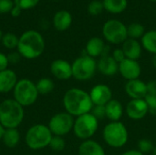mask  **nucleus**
Masks as SVG:
<instances>
[{"label": "nucleus", "mask_w": 156, "mask_h": 155, "mask_svg": "<svg viewBox=\"0 0 156 155\" xmlns=\"http://www.w3.org/2000/svg\"><path fill=\"white\" fill-rule=\"evenodd\" d=\"M62 103L65 111L73 117L89 113L93 108L90 93L79 88L68 90L63 95Z\"/></svg>", "instance_id": "nucleus-1"}, {"label": "nucleus", "mask_w": 156, "mask_h": 155, "mask_svg": "<svg viewBox=\"0 0 156 155\" xmlns=\"http://www.w3.org/2000/svg\"><path fill=\"white\" fill-rule=\"evenodd\" d=\"M16 49L24 58H37L45 50L44 37L36 30H27L20 36Z\"/></svg>", "instance_id": "nucleus-2"}, {"label": "nucleus", "mask_w": 156, "mask_h": 155, "mask_svg": "<svg viewBox=\"0 0 156 155\" xmlns=\"http://www.w3.org/2000/svg\"><path fill=\"white\" fill-rule=\"evenodd\" d=\"M24 117V107L14 99H5L0 103V124L5 129L18 128Z\"/></svg>", "instance_id": "nucleus-3"}, {"label": "nucleus", "mask_w": 156, "mask_h": 155, "mask_svg": "<svg viewBox=\"0 0 156 155\" xmlns=\"http://www.w3.org/2000/svg\"><path fill=\"white\" fill-rule=\"evenodd\" d=\"M53 137L48 125L34 124L26 132L25 143L27 146L34 151L42 150L48 147L50 141Z\"/></svg>", "instance_id": "nucleus-4"}, {"label": "nucleus", "mask_w": 156, "mask_h": 155, "mask_svg": "<svg viewBox=\"0 0 156 155\" xmlns=\"http://www.w3.org/2000/svg\"><path fill=\"white\" fill-rule=\"evenodd\" d=\"M102 138L107 145L114 149H119L127 143L129 132L126 126L121 121L111 122L104 127Z\"/></svg>", "instance_id": "nucleus-5"}, {"label": "nucleus", "mask_w": 156, "mask_h": 155, "mask_svg": "<svg viewBox=\"0 0 156 155\" xmlns=\"http://www.w3.org/2000/svg\"><path fill=\"white\" fill-rule=\"evenodd\" d=\"M13 99L24 108L35 104L39 96L36 83L29 79H18L13 90Z\"/></svg>", "instance_id": "nucleus-6"}, {"label": "nucleus", "mask_w": 156, "mask_h": 155, "mask_svg": "<svg viewBox=\"0 0 156 155\" xmlns=\"http://www.w3.org/2000/svg\"><path fill=\"white\" fill-rule=\"evenodd\" d=\"M99 121L91 114V112L76 117L73 125L74 135L82 140H90L98 131Z\"/></svg>", "instance_id": "nucleus-7"}, {"label": "nucleus", "mask_w": 156, "mask_h": 155, "mask_svg": "<svg viewBox=\"0 0 156 155\" xmlns=\"http://www.w3.org/2000/svg\"><path fill=\"white\" fill-rule=\"evenodd\" d=\"M72 77L79 81H86L93 78L97 68V61L95 58L83 55L77 58L71 64Z\"/></svg>", "instance_id": "nucleus-8"}, {"label": "nucleus", "mask_w": 156, "mask_h": 155, "mask_svg": "<svg viewBox=\"0 0 156 155\" xmlns=\"http://www.w3.org/2000/svg\"><path fill=\"white\" fill-rule=\"evenodd\" d=\"M102 36L104 39L113 45L122 44L127 38V26L120 20L109 19L102 26Z\"/></svg>", "instance_id": "nucleus-9"}, {"label": "nucleus", "mask_w": 156, "mask_h": 155, "mask_svg": "<svg viewBox=\"0 0 156 155\" xmlns=\"http://www.w3.org/2000/svg\"><path fill=\"white\" fill-rule=\"evenodd\" d=\"M74 117L66 111L58 112L53 115L48 122V128L53 135L65 136L73 130Z\"/></svg>", "instance_id": "nucleus-10"}, {"label": "nucleus", "mask_w": 156, "mask_h": 155, "mask_svg": "<svg viewBox=\"0 0 156 155\" xmlns=\"http://www.w3.org/2000/svg\"><path fill=\"white\" fill-rule=\"evenodd\" d=\"M125 111L131 120L140 121L148 114L149 108L144 99L131 100L126 105Z\"/></svg>", "instance_id": "nucleus-11"}, {"label": "nucleus", "mask_w": 156, "mask_h": 155, "mask_svg": "<svg viewBox=\"0 0 156 155\" xmlns=\"http://www.w3.org/2000/svg\"><path fill=\"white\" fill-rule=\"evenodd\" d=\"M90 96L93 106H104L112 100V91L108 85L97 84L90 90Z\"/></svg>", "instance_id": "nucleus-12"}, {"label": "nucleus", "mask_w": 156, "mask_h": 155, "mask_svg": "<svg viewBox=\"0 0 156 155\" xmlns=\"http://www.w3.org/2000/svg\"><path fill=\"white\" fill-rule=\"evenodd\" d=\"M119 72L127 81L139 79L142 69L137 60L125 58L119 64Z\"/></svg>", "instance_id": "nucleus-13"}, {"label": "nucleus", "mask_w": 156, "mask_h": 155, "mask_svg": "<svg viewBox=\"0 0 156 155\" xmlns=\"http://www.w3.org/2000/svg\"><path fill=\"white\" fill-rule=\"evenodd\" d=\"M51 74L59 80H68L72 78L71 64L65 59H55L50 65Z\"/></svg>", "instance_id": "nucleus-14"}, {"label": "nucleus", "mask_w": 156, "mask_h": 155, "mask_svg": "<svg viewBox=\"0 0 156 155\" xmlns=\"http://www.w3.org/2000/svg\"><path fill=\"white\" fill-rule=\"evenodd\" d=\"M108 50H109V47L105 45L104 40L98 37H93L90 38L85 48L86 55L93 58H101L104 55H109Z\"/></svg>", "instance_id": "nucleus-15"}, {"label": "nucleus", "mask_w": 156, "mask_h": 155, "mask_svg": "<svg viewBox=\"0 0 156 155\" xmlns=\"http://www.w3.org/2000/svg\"><path fill=\"white\" fill-rule=\"evenodd\" d=\"M124 90L132 100L144 99L147 94V83L137 79L126 82Z\"/></svg>", "instance_id": "nucleus-16"}, {"label": "nucleus", "mask_w": 156, "mask_h": 155, "mask_svg": "<svg viewBox=\"0 0 156 155\" xmlns=\"http://www.w3.org/2000/svg\"><path fill=\"white\" fill-rule=\"evenodd\" d=\"M98 70L106 77H112L119 72V63H117L112 55H104L97 62Z\"/></svg>", "instance_id": "nucleus-17"}, {"label": "nucleus", "mask_w": 156, "mask_h": 155, "mask_svg": "<svg viewBox=\"0 0 156 155\" xmlns=\"http://www.w3.org/2000/svg\"><path fill=\"white\" fill-rule=\"evenodd\" d=\"M18 81L16 72L11 69L0 71V93H7L14 90Z\"/></svg>", "instance_id": "nucleus-18"}, {"label": "nucleus", "mask_w": 156, "mask_h": 155, "mask_svg": "<svg viewBox=\"0 0 156 155\" xmlns=\"http://www.w3.org/2000/svg\"><path fill=\"white\" fill-rule=\"evenodd\" d=\"M142 48L143 47L138 40L128 37L122 43V49L123 50L126 58L138 60L142 56Z\"/></svg>", "instance_id": "nucleus-19"}, {"label": "nucleus", "mask_w": 156, "mask_h": 155, "mask_svg": "<svg viewBox=\"0 0 156 155\" xmlns=\"http://www.w3.org/2000/svg\"><path fill=\"white\" fill-rule=\"evenodd\" d=\"M79 155H105L103 147L94 140L83 141L79 146Z\"/></svg>", "instance_id": "nucleus-20"}, {"label": "nucleus", "mask_w": 156, "mask_h": 155, "mask_svg": "<svg viewBox=\"0 0 156 155\" xmlns=\"http://www.w3.org/2000/svg\"><path fill=\"white\" fill-rule=\"evenodd\" d=\"M72 24V16L67 10L58 11L53 17V26L58 31H65Z\"/></svg>", "instance_id": "nucleus-21"}, {"label": "nucleus", "mask_w": 156, "mask_h": 155, "mask_svg": "<svg viewBox=\"0 0 156 155\" xmlns=\"http://www.w3.org/2000/svg\"><path fill=\"white\" fill-rule=\"evenodd\" d=\"M106 118L111 122H120L123 115V107L118 100H112L105 105Z\"/></svg>", "instance_id": "nucleus-22"}, {"label": "nucleus", "mask_w": 156, "mask_h": 155, "mask_svg": "<svg viewBox=\"0 0 156 155\" xmlns=\"http://www.w3.org/2000/svg\"><path fill=\"white\" fill-rule=\"evenodd\" d=\"M2 142L7 148H15L20 142V133L17 128L5 129L2 138Z\"/></svg>", "instance_id": "nucleus-23"}, {"label": "nucleus", "mask_w": 156, "mask_h": 155, "mask_svg": "<svg viewBox=\"0 0 156 155\" xmlns=\"http://www.w3.org/2000/svg\"><path fill=\"white\" fill-rule=\"evenodd\" d=\"M149 112L152 115H156V80H151L147 83V94L144 98Z\"/></svg>", "instance_id": "nucleus-24"}, {"label": "nucleus", "mask_w": 156, "mask_h": 155, "mask_svg": "<svg viewBox=\"0 0 156 155\" xmlns=\"http://www.w3.org/2000/svg\"><path fill=\"white\" fill-rule=\"evenodd\" d=\"M104 9L111 14H121L128 5V0H102Z\"/></svg>", "instance_id": "nucleus-25"}, {"label": "nucleus", "mask_w": 156, "mask_h": 155, "mask_svg": "<svg viewBox=\"0 0 156 155\" xmlns=\"http://www.w3.org/2000/svg\"><path fill=\"white\" fill-rule=\"evenodd\" d=\"M142 47L149 53L156 55V30H149L142 37Z\"/></svg>", "instance_id": "nucleus-26"}, {"label": "nucleus", "mask_w": 156, "mask_h": 155, "mask_svg": "<svg viewBox=\"0 0 156 155\" xmlns=\"http://www.w3.org/2000/svg\"><path fill=\"white\" fill-rule=\"evenodd\" d=\"M36 86H37V90L38 91V94L39 95H44V96L51 93L55 89V83L49 78H41V79H39L37 81Z\"/></svg>", "instance_id": "nucleus-27"}, {"label": "nucleus", "mask_w": 156, "mask_h": 155, "mask_svg": "<svg viewBox=\"0 0 156 155\" xmlns=\"http://www.w3.org/2000/svg\"><path fill=\"white\" fill-rule=\"evenodd\" d=\"M144 33V27L140 23H132L127 26V34L129 38L137 40L138 38H142Z\"/></svg>", "instance_id": "nucleus-28"}, {"label": "nucleus", "mask_w": 156, "mask_h": 155, "mask_svg": "<svg viewBox=\"0 0 156 155\" xmlns=\"http://www.w3.org/2000/svg\"><path fill=\"white\" fill-rule=\"evenodd\" d=\"M18 39L19 37H17L15 34L8 32L6 34H4L3 37H2V44L5 48L8 49H14L17 48L18 45Z\"/></svg>", "instance_id": "nucleus-29"}, {"label": "nucleus", "mask_w": 156, "mask_h": 155, "mask_svg": "<svg viewBox=\"0 0 156 155\" xmlns=\"http://www.w3.org/2000/svg\"><path fill=\"white\" fill-rule=\"evenodd\" d=\"M88 13L91 16H99L102 13L104 10V6L102 4V1L100 0H92L89 3L87 7Z\"/></svg>", "instance_id": "nucleus-30"}, {"label": "nucleus", "mask_w": 156, "mask_h": 155, "mask_svg": "<svg viewBox=\"0 0 156 155\" xmlns=\"http://www.w3.org/2000/svg\"><path fill=\"white\" fill-rule=\"evenodd\" d=\"M48 147H50V149H52L55 152H61L66 147V142L62 136L53 135Z\"/></svg>", "instance_id": "nucleus-31"}, {"label": "nucleus", "mask_w": 156, "mask_h": 155, "mask_svg": "<svg viewBox=\"0 0 156 155\" xmlns=\"http://www.w3.org/2000/svg\"><path fill=\"white\" fill-rule=\"evenodd\" d=\"M137 146H138V151H140L143 153H152L154 148L153 142L148 139H141L138 142Z\"/></svg>", "instance_id": "nucleus-32"}, {"label": "nucleus", "mask_w": 156, "mask_h": 155, "mask_svg": "<svg viewBox=\"0 0 156 155\" xmlns=\"http://www.w3.org/2000/svg\"><path fill=\"white\" fill-rule=\"evenodd\" d=\"M38 2L39 0H14L15 5L18 6L22 10L33 8L38 4Z\"/></svg>", "instance_id": "nucleus-33"}, {"label": "nucleus", "mask_w": 156, "mask_h": 155, "mask_svg": "<svg viewBox=\"0 0 156 155\" xmlns=\"http://www.w3.org/2000/svg\"><path fill=\"white\" fill-rule=\"evenodd\" d=\"M91 114L98 120H103L104 118H106V110H105V105H99V106H93L92 110H91Z\"/></svg>", "instance_id": "nucleus-34"}, {"label": "nucleus", "mask_w": 156, "mask_h": 155, "mask_svg": "<svg viewBox=\"0 0 156 155\" xmlns=\"http://www.w3.org/2000/svg\"><path fill=\"white\" fill-rule=\"evenodd\" d=\"M15 4L12 0H0V14L10 13Z\"/></svg>", "instance_id": "nucleus-35"}, {"label": "nucleus", "mask_w": 156, "mask_h": 155, "mask_svg": "<svg viewBox=\"0 0 156 155\" xmlns=\"http://www.w3.org/2000/svg\"><path fill=\"white\" fill-rule=\"evenodd\" d=\"M112 57L114 58V60L117 62V63H121V62H122L125 58H126V57H125V55H124V52H123V50L122 49V48H115L113 51H112Z\"/></svg>", "instance_id": "nucleus-36"}, {"label": "nucleus", "mask_w": 156, "mask_h": 155, "mask_svg": "<svg viewBox=\"0 0 156 155\" xmlns=\"http://www.w3.org/2000/svg\"><path fill=\"white\" fill-rule=\"evenodd\" d=\"M7 59H8V63L9 64H17L20 60H21V55L17 52V51H13L10 52L9 54L6 55Z\"/></svg>", "instance_id": "nucleus-37"}, {"label": "nucleus", "mask_w": 156, "mask_h": 155, "mask_svg": "<svg viewBox=\"0 0 156 155\" xmlns=\"http://www.w3.org/2000/svg\"><path fill=\"white\" fill-rule=\"evenodd\" d=\"M8 65H9V63H8L6 55L0 52V71L8 69Z\"/></svg>", "instance_id": "nucleus-38"}, {"label": "nucleus", "mask_w": 156, "mask_h": 155, "mask_svg": "<svg viewBox=\"0 0 156 155\" xmlns=\"http://www.w3.org/2000/svg\"><path fill=\"white\" fill-rule=\"evenodd\" d=\"M21 11H22V9H21V8H19V7H18V6H16V5H14V7H13V8H12V10L10 11V14H11V16H12L16 17V16H20Z\"/></svg>", "instance_id": "nucleus-39"}, {"label": "nucleus", "mask_w": 156, "mask_h": 155, "mask_svg": "<svg viewBox=\"0 0 156 155\" xmlns=\"http://www.w3.org/2000/svg\"><path fill=\"white\" fill-rule=\"evenodd\" d=\"M121 155H144L143 153H141L138 150H129L124 153H122Z\"/></svg>", "instance_id": "nucleus-40"}, {"label": "nucleus", "mask_w": 156, "mask_h": 155, "mask_svg": "<svg viewBox=\"0 0 156 155\" xmlns=\"http://www.w3.org/2000/svg\"><path fill=\"white\" fill-rule=\"evenodd\" d=\"M5 128L0 124V141H2V138H3V135H4V132H5Z\"/></svg>", "instance_id": "nucleus-41"}, {"label": "nucleus", "mask_w": 156, "mask_h": 155, "mask_svg": "<svg viewBox=\"0 0 156 155\" xmlns=\"http://www.w3.org/2000/svg\"><path fill=\"white\" fill-rule=\"evenodd\" d=\"M152 64L154 67V69H156V55H154L153 59H152Z\"/></svg>", "instance_id": "nucleus-42"}, {"label": "nucleus", "mask_w": 156, "mask_h": 155, "mask_svg": "<svg viewBox=\"0 0 156 155\" xmlns=\"http://www.w3.org/2000/svg\"><path fill=\"white\" fill-rule=\"evenodd\" d=\"M152 155H156V146H154V148L152 152Z\"/></svg>", "instance_id": "nucleus-43"}, {"label": "nucleus", "mask_w": 156, "mask_h": 155, "mask_svg": "<svg viewBox=\"0 0 156 155\" xmlns=\"http://www.w3.org/2000/svg\"><path fill=\"white\" fill-rule=\"evenodd\" d=\"M3 36H4V34H3V32H2V30L0 29V41L2 40V37H3Z\"/></svg>", "instance_id": "nucleus-44"}, {"label": "nucleus", "mask_w": 156, "mask_h": 155, "mask_svg": "<svg viewBox=\"0 0 156 155\" xmlns=\"http://www.w3.org/2000/svg\"><path fill=\"white\" fill-rule=\"evenodd\" d=\"M150 1H152V2H156V0H150Z\"/></svg>", "instance_id": "nucleus-45"}]
</instances>
